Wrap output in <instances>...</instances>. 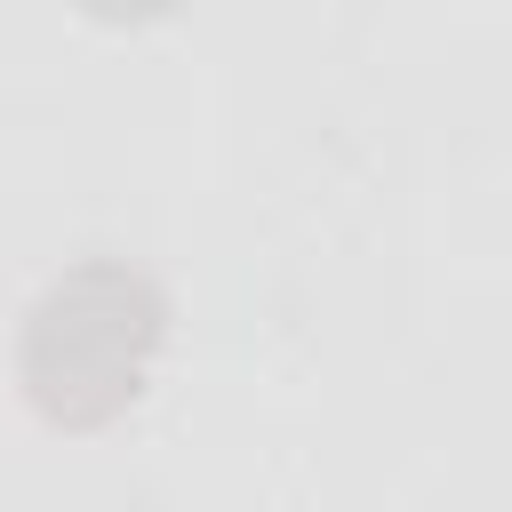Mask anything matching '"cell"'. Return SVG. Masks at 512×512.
<instances>
[{
  "label": "cell",
  "mask_w": 512,
  "mask_h": 512,
  "mask_svg": "<svg viewBox=\"0 0 512 512\" xmlns=\"http://www.w3.org/2000/svg\"><path fill=\"white\" fill-rule=\"evenodd\" d=\"M88 16H112V24H128V16H160V8H176V0H80Z\"/></svg>",
  "instance_id": "7a4b0ae2"
},
{
  "label": "cell",
  "mask_w": 512,
  "mask_h": 512,
  "mask_svg": "<svg viewBox=\"0 0 512 512\" xmlns=\"http://www.w3.org/2000/svg\"><path fill=\"white\" fill-rule=\"evenodd\" d=\"M160 328H168V296L144 264L80 256L32 296V312L16 328V384L64 432L112 424L136 400Z\"/></svg>",
  "instance_id": "6da1fadb"
}]
</instances>
